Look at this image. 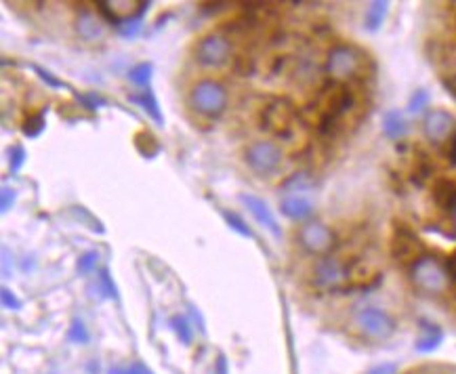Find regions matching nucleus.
<instances>
[{"label":"nucleus","mask_w":456,"mask_h":374,"mask_svg":"<svg viewBox=\"0 0 456 374\" xmlns=\"http://www.w3.org/2000/svg\"><path fill=\"white\" fill-rule=\"evenodd\" d=\"M189 103L198 114L206 118H217L227 108V89L212 78H204L192 89Z\"/></svg>","instance_id":"1"},{"label":"nucleus","mask_w":456,"mask_h":374,"mask_svg":"<svg viewBox=\"0 0 456 374\" xmlns=\"http://www.w3.org/2000/svg\"><path fill=\"white\" fill-rule=\"evenodd\" d=\"M244 160L251 167V171L265 177V175H271L280 167L282 152H280V147L271 141H255L253 145L246 147Z\"/></svg>","instance_id":"2"},{"label":"nucleus","mask_w":456,"mask_h":374,"mask_svg":"<svg viewBox=\"0 0 456 374\" xmlns=\"http://www.w3.org/2000/svg\"><path fill=\"white\" fill-rule=\"evenodd\" d=\"M232 55V44L223 34H208L196 46V59L204 67H219Z\"/></svg>","instance_id":"3"},{"label":"nucleus","mask_w":456,"mask_h":374,"mask_svg":"<svg viewBox=\"0 0 456 374\" xmlns=\"http://www.w3.org/2000/svg\"><path fill=\"white\" fill-rule=\"evenodd\" d=\"M414 284L425 292H441L446 288V271L433 257H423L412 267Z\"/></svg>","instance_id":"4"},{"label":"nucleus","mask_w":456,"mask_h":374,"mask_svg":"<svg viewBox=\"0 0 456 374\" xmlns=\"http://www.w3.org/2000/svg\"><path fill=\"white\" fill-rule=\"evenodd\" d=\"M357 324L362 326V330L372 337V339H387L394 334L396 330V324L394 320L376 307H368V309H362L360 316H357Z\"/></svg>","instance_id":"5"},{"label":"nucleus","mask_w":456,"mask_h":374,"mask_svg":"<svg viewBox=\"0 0 456 374\" xmlns=\"http://www.w3.org/2000/svg\"><path fill=\"white\" fill-rule=\"evenodd\" d=\"M326 67L335 78H349L360 67V55L351 46H345V44L335 46L328 55V65Z\"/></svg>","instance_id":"6"},{"label":"nucleus","mask_w":456,"mask_h":374,"mask_svg":"<svg viewBox=\"0 0 456 374\" xmlns=\"http://www.w3.org/2000/svg\"><path fill=\"white\" fill-rule=\"evenodd\" d=\"M263 128L271 130L278 137H290L292 135V110L282 101L267 105L263 110Z\"/></svg>","instance_id":"7"},{"label":"nucleus","mask_w":456,"mask_h":374,"mask_svg":"<svg viewBox=\"0 0 456 374\" xmlns=\"http://www.w3.org/2000/svg\"><path fill=\"white\" fill-rule=\"evenodd\" d=\"M240 202L248 208V212L257 219V223L261 228H265L267 232H271L273 238H282V228L278 226V219L273 216L271 208L267 206V202L259 196L253 194H242Z\"/></svg>","instance_id":"8"},{"label":"nucleus","mask_w":456,"mask_h":374,"mask_svg":"<svg viewBox=\"0 0 456 374\" xmlns=\"http://www.w3.org/2000/svg\"><path fill=\"white\" fill-rule=\"evenodd\" d=\"M298 238L301 244L310 253H326L335 242L332 232L326 226H322V223H307V226H303Z\"/></svg>","instance_id":"9"},{"label":"nucleus","mask_w":456,"mask_h":374,"mask_svg":"<svg viewBox=\"0 0 456 374\" xmlns=\"http://www.w3.org/2000/svg\"><path fill=\"white\" fill-rule=\"evenodd\" d=\"M452 126H454V118L446 110H433L425 118V135L435 143L448 139L452 133Z\"/></svg>","instance_id":"10"},{"label":"nucleus","mask_w":456,"mask_h":374,"mask_svg":"<svg viewBox=\"0 0 456 374\" xmlns=\"http://www.w3.org/2000/svg\"><path fill=\"white\" fill-rule=\"evenodd\" d=\"M76 32H78V36L87 42H97L105 34L103 24L91 11H83L78 15V19H76Z\"/></svg>","instance_id":"11"},{"label":"nucleus","mask_w":456,"mask_h":374,"mask_svg":"<svg viewBox=\"0 0 456 374\" xmlns=\"http://www.w3.org/2000/svg\"><path fill=\"white\" fill-rule=\"evenodd\" d=\"M316 280L320 286H337L345 280V269L337 259H322L316 265Z\"/></svg>","instance_id":"12"},{"label":"nucleus","mask_w":456,"mask_h":374,"mask_svg":"<svg viewBox=\"0 0 456 374\" xmlns=\"http://www.w3.org/2000/svg\"><path fill=\"white\" fill-rule=\"evenodd\" d=\"M421 250L419 240L406 230V228H398V234L394 238V257L398 259H412L416 257V253Z\"/></svg>","instance_id":"13"},{"label":"nucleus","mask_w":456,"mask_h":374,"mask_svg":"<svg viewBox=\"0 0 456 374\" xmlns=\"http://www.w3.org/2000/svg\"><path fill=\"white\" fill-rule=\"evenodd\" d=\"M282 212L294 221L307 219L314 212V202L307 200L305 196H288L282 200Z\"/></svg>","instance_id":"14"},{"label":"nucleus","mask_w":456,"mask_h":374,"mask_svg":"<svg viewBox=\"0 0 456 374\" xmlns=\"http://www.w3.org/2000/svg\"><path fill=\"white\" fill-rule=\"evenodd\" d=\"M128 99H130L133 103H139V105L143 108V112L156 122V126H164V116H162V110H160V105H158V99H156L154 91L145 89L141 95H130Z\"/></svg>","instance_id":"15"},{"label":"nucleus","mask_w":456,"mask_h":374,"mask_svg":"<svg viewBox=\"0 0 456 374\" xmlns=\"http://www.w3.org/2000/svg\"><path fill=\"white\" fill-rule=\"evenodd\" d=\"M433 198L444 210H456V183L450 179H439L433 187Z\"/></svg>","instance_id":"16"},{"label":"nucleus","mask_w":456,"mask_h":374,"mask_svg":"<svg viewBox=\"0 0 456 374\" xmlns=\"http://www.w3.org/2000/svg\"><path fill=\"white\" fill-rule=\"evenodd\" d=\"M383 130L389 139H400L408 133V122L404 120V116L400 112H387L385 120H383Z\"/></svg>","instance_id":"17"},{"label":"nucleus","mask_w":456,"mask_h":374,"mask_svg":"<svg viewBox=\"0 0 456 374\" xmlns=\"http://www.w3.org/2000/svg\"><path fill=\"white\" fill-rule=\"evenodd\" d=\"M387 11H389V3H383V0L372 3L366 11V30L376 32L378 28H381L385 17H387Z\"/></svg>","instance_id":"18"},{"label":"nucleus","mask_w":456,"mask_h":374,"mask_svg":"<svg viewBox=\"0 0 456 374\" xmlns=\"http://www.w3.org/2000/svg\"><path fill=\"white\" fill-rule=\"evenodd\" d=\"M135 147L139 149V154L143 158H154L160 152L158 141L154 139V135L147 133V130H141V133L135 135Z\"/></svg>","instance_id":"19"},{"label":"nucleus","mask_w":456,"mask_h":374,"mask_svg":"<svg viewBox=\"0 0 456 374\" xmlns=\"http://www.w3.org/2000/svg\"><path fill=\"white\" fill-rule=\"evenodd\" d=\"M423 328H425V334L419 339L416 349H419L421 353H429V351H433V349L439 347V343H441V330H439L437 326H433V324H425Z\"/></svg>","instance_id":"20"},{"label":"nucleus","mask_w":456,"mask_h":374,"mask_svg":"<svg viewBox=\"0 0 456 374\" xmlns=\"http://www.w3.org/2000/svg\"><path fill=\"white\" fill-rule=\"evenodd\" d=\"M151 71H154V65L149 61H143V63H137L130 71H128V80L137 87H147L149 85V78H151ZM149 89V87H147Z\"/></svg>","instance_id":"21"},{"label":"nucleus","mask_w":456,"mask_h":374,"mask_svg":"<svg viewBox=\"0 0 456 374\" xmlns=\"http://www.w3.org/2000/svg\"><path fill=\"white\" fill-rule=\"evenodd\" d=\"M221 214H223V219H225L227 226H230L234 232H238V234H240V236H244V238H255L253 230L246 226L242 216H238V214H236V212H232V210H223Z\"/></svg>","instance_id":"22"},{"label":"nucleus","mask_w":456,"mask_h":374,"mask_svg":"<svg viewBox=\"0 0 456 374\" xmlns=\"http://www.w3.org/2000/svg\"><path fill=\"white\" fill-rule=\"evenodd\" d=\"M44 126H47L44 114H34V116H30V118H26V120H24V124H22V130H24V135H26V137H30V139H36V137H40V135H42Z\"/></svg>","instance_id":"23"},{"label":"nucleus","mask_w":456,"mask_h":374,"mask_svg":"<svg viewBox=\"0 0 456 374\" xmlns=\"http://www.w3.org/2000/svg\"><path fill=\"white\" fill-rule=\"evenodd\" d=\"M171 326H173V330L177 332V337L181 339L183 345H192L194 334H192V328H189V324H187V320H185L183 316H173V318H171Z\"/></svg>","instance_id":"24"},{"label":"nucleus","mask_w":456,"mask_h":374,"mask_svg":"<svg viewBox=\"0 0 456 374\" xmlns=\"http://www.w3.org/2000/svg\"><path fill=\"white\" fill-rule=\"evenodd\" d=\"M67 339L71 343H81V345H85L89 341V332H87V326H85L83 320H78V318L71 320V326L67 330Z\"/></svg>","instance_id":"25"},{"label":"nucleus","mask_w":456,"mask_h":374,"mask_svg":"<svg viewBox=\"0 0 456 374\" xmlns=\"http://www.w3.org/2000/svg\"><path fill=\"white\" fill-rule=\"evenodd\" d=\"M24 162H26V149H24L22 145H13V147L9 149V169H11V173H13V175L19 173V169L24 167Z\"/></svg>","instance_id":"26"},{"label":"nucleus","mask_w":456,"mask_h":374,"mask_svg":"<svg viewBox=\"0 0 456 374\" xmlns=\"http://www.w3.org/2000/svg\"><path fill=\"white\" fill-rule=\"evenodd\" d=\"M141 26H143V15H137V17L126 19L118 30H120V34H122L124 38H135V36L139 34Z\"/></svg>","instance_id":"27"},{"label":"nucleus","mask_w":456,"mask_h":374,"mask_svg":"<svg viewBox=\"0 0 456 374\" xmlns=\"http://www.w3.org/2000/svg\"><path fill=\"white\" fill-rule=\"evenodd\" d=\"M99 284H101V288H103V296H108V298H118V288H116V284H114V280H112V275H110L108 269H101V271H99Z\"/></svg>","instance_id":"28"},{"label":"nucleus","mask_w":456,"mask_h":374,"mask_svg":"<svg viewBox=\"0 0 456 374\" xmlns=\"http://www.w3.org/2000/svg\"><path fill=\"white\" fill-rule=\"evenodd\" d=\"M32 69L38 74V78H40L42 83H47V87H51V89H63V87H65V83L59 80V78H55L49 69H44V67H40V65H32Z\"/></svg>","instance_id":"29"},{"label":"nucleus","mask_w":456,"mask_h":374,"mask_svg":"<svg viewBox=\"0 0 456 374\" xmlns=\"http://www.w3.org/2000/svg\"><path fill=\"white\" fill-rule=\"evenodd\" d=\"M429 103V93L427 91H416L412 97H410V103H408V112L412 114H419L421 110H425Z\"/></svg>","instance_id":"30"},{"label":"nucleus","mask_w":456,"mask_h":374,"mask_svg":"<svg viewBox=\"0 0 456 374\" xmlns=\"http://www.w3.org/2000/svg\"><path fill=\"white\" fill-rule=\"evenodd\" d=\"M97 259H99V255L95 253V250H89V253H85L81 259H78V271L85 275V273H89V271H93V267L97 265Z\"/></svg>","instance_id":"31"},{"label":"nucleus","mask_w":456,"mask_h":374,"mask_svg":"<svg viewBox=\"0 0 456 374\" xmlns=\"http://www.w3.org/2000/svg\"><path fill=\"white\" fill-rule=\"evenodd\" d=\"M0 296H3V305H5L7 309L17 312V309H22V305H24V303L19 301V298L15 296V292H13L11 288H7V286H5L3 290H0Z\"/></svg>","instance_id":"32"},{"label":"nucleus","mask_w":456,"mask_h":374,"mask_svg":"<svg viewBox=\"0 0 456 374\" xmlns=\"http://www.w3.org/2000/svg\"><path fill=\"white\" fill-rule=\"evenodd\" d=\"M15 189L13 187H9V185H5L3 187V192H0V206H3V212H9L11 210V206L15 204Z\"/></svg>","instance_id":"33"},{"label":"nucleus","mask_w":456,"mask_h":374,"mask_svg":"<svg viewBox=\"0 0 456 374\" xmlns=\"http://www.w3.org/2000/svg\"><path fill=\"white\" fill-rule=\"evenodd\" d=\"M78 101L85 103L87 110H97V105H103V99H99L97 95H78Z\"/></svg>","instance_id":"34"},{"label":"nucleus","mask_w":456,"mask_h":374,"mask_svg":"<svg viewBox=\"0 0 456 374\" xmlns=\"http://www.w3.org/2000/svg\"><path fill=\"white\" fill-rule=\"evenodd\" d=\"M396 372H398L396 364H381V366L372 368L368 374H396Z\"/></svg>","instance_id":"35"},{"label":"nucleus","mask_w":456,"mask_h":374,"mask_svg":"<svg viewBox=\"0 0 456 374\" xmlns=\"http://www.w3.org/2000/svg\"><path fill=\"white\" fill-rule=\"evenodd\" d=\"M130 374H154L151 372L145 364H141V362H137V364H133L130 366Z\"/></svg>","instance_id":"36"},{"label":"nucleus","mask_w":456,"mask_h":374,"mask_svg":"<svg viewBox=\"0 0 456 374\" xmlns=\"http://www.w3.org/2000/svg\"><path fill=\"white\" fill-rule=\"evenodd\" d=\"M448 273H450V278L456 282V250L450 255V259H448Z\"/></svg>","instance_id":"37"},{"label":"nucleus","mask_w":456,"mask_h":374,"mask_svg":"<svg viewBox=\"0 0 456 374\" xmlns=\"http://www.w3.org/2000/svg\"><path fill=\"white\" fill-rule=\"evenodd\" d=\"M448 158L452 164H456V137L450 139V145H448Z\"/></svg>","instance_id":"38"},{"label":"nucleus","mask_w":456,"mask_h":374,"mask_svg":"<svg viewBox=\"0 0 456 374\" xmlns=\"http://www.w3.org/2000/svg\"><path fill=\"white\" fill-rule=\"evenodd\" d=\"M217 374H227V359H225V355H219V359H217Z\"/></svg>","instance_id":"39"},{"label":"nucleus","mask_w":456,"mask_h":374,"mask_svg":"<svg viewBox=\"0 0 456 374\" xmlns=\"http://www.w3.org/2000/svg\"><path fill=\"white\" fill-rule=\"evenodd\" d=\"M108 374H130V368H120V366H116V368H110Z\"/></svg>","instance_id":"40"},{"label":"nucleus","mask_w":456,"mask_h":374,"mask_svg":"<svg viewBox=\"0 0 456 374\" xmlns=\"http://www.w3.org/2000/svg\"><path fill=\"white\" fill-rule=\"evenodd\" d=\"M452 95H454V97H456V91H452Z\"/></svg>","instance_id":"41"}]
</instances>
